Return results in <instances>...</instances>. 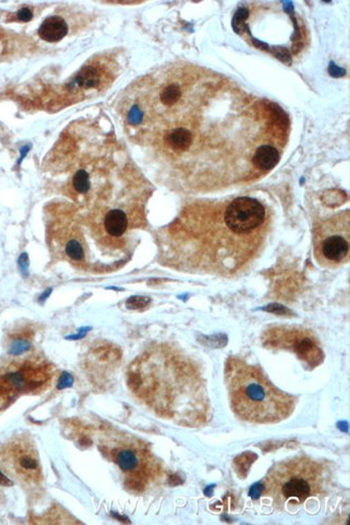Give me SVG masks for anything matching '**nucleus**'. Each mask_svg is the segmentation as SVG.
<instances>
[{"mask_svg":"<svg viewBox=\"0 0 350 525\" xmlns=\"http://www.w3.org/2000/svg\"><path fill=\"white\" fill-rule=\"evenodd\" d=\"M17 19L22 21V22H28V21H30L33 19L32 11H30V9H28V8H23V9H21V10L17 12Z\"/></svg>","mask_w":350,"mask_h":525,"instance_id":"19","label":"nucleus"},{"mask_svg":"<svg viewBox=\"0 0 350 525\" xmlns=\"http://www.w3.org/2000/svg\"><path fill=\"white\" fill-rule=\"evenodd\" d=\"M185 90L181 83L176 80H167L160 82L156 90V105L160 104L164 110L173 109L181 105Z\"/></svg>","mask_w":350,"mask_h":525,"instance_id":"9","label":"nucleus"},{"mask_svg":"<svg viewBox=\"0 0 350 525\" xmlns=\"http://www.w3.org/2000/svg\"><path fill=\"white\" fill-rule=\"evenodd\" d=\"M270 332L268 337V343L270 345L295 351L301 360L313 368L320 364L322 352L311 334L302 330L287 327L274 328Z\"/></svg>","mask_w":350,"mask_h":525,"instance_id":"6","label":"nucleus"},{"mask_svg":"<svg viewBox=\"0 0 350 525\" xmlns=\"http://www.w3.org/2000/svg\"><path fill=\"white\" fill-rule=\"evenodd\" d=\"M349 211L340 212L319 224L314 231V256L322 267H340L350 258Z\"/></svg>","mask_w":350,"mask_h":525,"instance_id":"3","label":"nucleus"},{"mask_svg":"<svg viewBox=\"0 0 350 525\" xmlns=\"http://www.w3.org/2000/svg\"><path fill=\"white\" fill-rule=\"evenodd\" d=\"M261 494H263L262 484H255V486H253L250 491V495L252 496L253 499H257Z\"/></svg>","mask_w":350,"mask_h":525,"instance_id":"21","label":"nucleus"},{"mask_svg":"<svg viewBox=\"0 0 350 525\" xmlns=\"http://www.w3.org/2000/svg\"><path fill=\"white\" fill-rule=\"evenodd\" d=\"M226 225L239 235L252 233L266 220V208L257 200L239 197L226 208L224 216Z\"/></svg>","mask_w":350,"mask_h":525,"instance_id":"7","label":"nucleus"},{"mask_svg":"<svg viewBox=\"0 0 350 525\" xmlns=\"http://www.w3.org/2000/svg\"><path fill=\"white\" fill-rule=\"evenodd\" d=\"M28 347H30V345H28L26 341H17V343L13 345L12 353H15V354H19V353L24 352Z\"/></svg>","mask_w":350,"mask_h":525,"instance_id":"20","label":"nucleus"},{"mask_svg":"<svg viewBox=\"0 0 350 525\" xmlns=\"http://www.w3.org/2000/svg\"><path fill=\"white\" fill-rule=\"evenodd\" d=\"M0 467L8 476L26 486L42 481V465L34 443L20 436L0 449Z\"/></svg>","mask_w":350,"mask_h":525,"instance_id":"5","label":"nucleus"},{"mask_svg":"<svg viewBox=\"0 0 350 525\" xmlns=\"http://www.w3.org/2000/svg\"><path fill=\"white\" fill-rule=\"evenodd\" d=\"M55 238H57V247L62 254L67 258V260L77 264L85 262L84 246L82 239L77 227H62L61 231H57Z\"/></svg>","mask_w":350,"mask_h":525,"instance_id":"8","label":"nucleus"},{"mask_svg":"<svg viewBox=\"0 0 350 525\" xmlns=\"http://www.w3.org/2000/svg\"><path fill=\"white\" fill-rule=\"evenodd\" d=\"M164 144L169 151L181 153L190 149L193 144V134L185 126H175L164 134Z\"/></svg>","mask_w":350,"mask_h":525,"instance_id":"10","label":"nucleus"},{"mask_svg":"<svg viewBox=\"0 0 350 525\" xmlns=\"http://www.w3.org/2000/svg\"><path fill=\"white\" fill-rule=\"evenodd\" d=\"M73 378L68 372H63L59 377V382H57V389L64 390L68 389V388L73 387Z\"/></svg>","mask_w":350,"mask_h":525,"instance_id":"18","label":"nucleus"},{"mask_svg":"<svg viewBox=\"0 0 350 525\" xmlns=\"http://www.w3.org/2000/svg\"><path fill=\"white\" fill-rule=\"evenodd\" d=\"M106 76L104 71L100 70L95 65H88L83 67L81 73L75 78V86L83 90L98 88L102 83H106Z\"/></svg>","mask_w":350,"mask_h":525,"instance_id":"13","label":"nucleus"},{"mask_svg":"<svg viewBox=\"0 0 350 525\" xmlns=\"http://www.w3.org/2000/svg\"><path fill=\"white\" fill-rule=\"evenodd\" d=\"M149 303H150V299L146 298V297L134 296L127 300V305L129 308L138 309L146 307Z\"/></svg>","mask_w":350,"mask_h":525,"instance_id":"17","label":"nucleus"},{"mask_svg":"<svg viewBox=\"0 0 350 525\" xmlns=\"http://www.w3.org/2000/svg\"><path fill=\"white\" fill-rule=\"evenodd\" d=\"M252 455V453H243V455L235 459L236 468L237 470H241V476L245 477L248 472V470H246L245 465L248 467L250 466L251 463L253 462L252 459H250Z\"/></svg>","mask_w":350,"mask_h":525,"instance_id":"16","label":"nucleus"},{"mask_svg":"<svg viewBox=\"0 0 350 525\" xmlns=\"http://www.w3.org/2000/svg\"><path fill=\"white\" fill-rule=\"evenodd\" d=\"M68 32V25L61 17H50L42 22L38 34L44 41L56 42L63 39Z\"/></svg>","mask_w":350,"mask_h":525,"instance_id":"12","label":"nucleus"},{"mask_svg":"<svg viewBox=\"0 0 350 525\" xmlns=\"http://www.w3.org/2000/svg\"><path fill=\"white\" fill-rule=\"evenodd\" d=\"M13 482L11 481L9 478H7V477L5 476V475L1 472V470H0V484L1 486H12Z\"/></svg>","mask_w":350,"mask_h":525,"instance_id":"22","label":"nucleus"},{"mask_svg":"<svg viewBox=\"0 0 350 525\" xmlns=\"http://www.w3.org/2000/svg\"><path fill=\"white\" fill-rule=\"evenodd\" d=\"M102 227L108 236L120 238L125 235L129 227V218L122 209H110L102 219Z\"/></svg>","mask_w":350,"mask_h":525,"instance_id":"11","label":"nucleus"},{"mask_svg":"<svg viewBox=\"0 0 350 525\" xmlns=\"http://www.w3.org/2000/svg\"><path fill=\"white\" fill-rule=\"evenodd\" d=\"M232 407L239 418L255 423H277L295 410V399L276 389L257 368L237 359L226 363Z\"/></svg>","mask_w":350,"mask_h":525,"instance_id":"1","label":"nucleus"},{"mask_svg":"<svg viewBox=\"0 0 350 525\" xmlns=\"http://www.w3.org/2000/svg\"><path fill=\"white\" fill-rule=\"evenodd\" d=\"M262 486L264 495L272 499L276 508L284 510L287 504H303L320 493L322 470L307 457H292L274 465Z\"/></svg>","mask_w":350,"mask_h":525,"instance_id":"2","label":"nucleus"},{"mask_svg":"<svg viewBox=\"0 0 350 525\" xmlns=\"http://www.w3.org/2000/svg\"><path fill=\"white\" fill-rule=\"evenodd\" d=\"M279 158V152L274 146L262 144L253 153L252 163L260 171H268L277 165Z\"/></svg>","mask_w":350,"mask_h":525,"instance_id":"14","label":"nucleus"},{"mask_svg":"<svg viewBox=\"0 0 350 525\" xmlns=\"http://www.w3.org/2000/svg\"><path fill=\"white\" fill-rule=\"evenodd\" d=\"M91 185H92V182H91L90 175L85 169H79L71 180L73 192L77 195L88 194L91 190Z\"/></svg>","mask_w":350,"mask_h":525,"instance_id":"15","label":"nucleus"},{"mask_svg":"<svg viewBox=\"0 0 350 525\" xmlns=\"http://www.w3.org/2000/svg\"><path fill=\"white\" fill-rule=\"evenodd\" d=\"M108 453L125 474L127 486L133 489H144L149 482L158 476L160 467L154 455L136 440L127 437L113 440L109 443Z\"/></svg>","mask_w":350,"mask_h":525,"instance_id":"4","label":"nucleus"}]
</instances>
